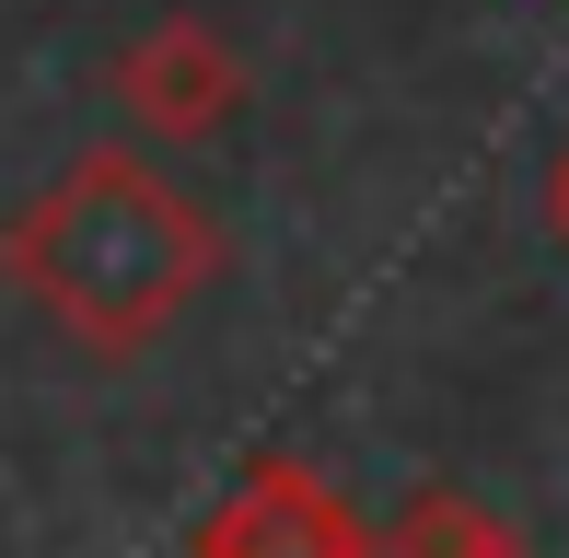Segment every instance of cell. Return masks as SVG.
<instances>
[{"label":"cell","instance_id":"6da1fadb","mask_svg":"<svg viewBox=\"0 0 569 558\" xmlns=\"http://www.w3.org/2000/svg\"><path fill=\"white\" fill-rule=\"evenodd\" d=\"M0 279H12L70 349L140 361L221 279V221L198 210L163 163H140L128 140H93L0 221Z\"/></svg>","mask_w":569,"mask_h":558},{"label":"cell","instance_id":"7a4b0ae2","mask_svg":"<svg viewBox=\"0 0 569 558\" xmlns=\"http://www.w3.org/2000/svg\"><path fill=\"white\" fill-rule=\"evenodd\" d=\"M117 106H128L140 140H221L244 117V59L198 12H163L117 47Z\"/></svg>","mask_w":569,"mask_h":558},{"label":"cell","instance_id":"5b68a950","mask_svg":"<svg viewBox=\"0 0 569 558\" xmlns=\"http://www.w3.org/2000/svg\"><path fill=\"white\" fill-rule=\"evenodd\" d=\"M547 210H558V245H569V151H558V175H547Z\"/></svg>","mask_w":569,"mask_h":558},{"label":"cell","instance_id":"3957f363","mask_svg":"<svg viewBox=\"0 0 569 558\" xmlns=\"http://www.w3.org/2000/svg\"><path fill=\"white\" fill-rule=\"evenodd\" d=\"M198 558H383L372 524L349 512V489H326L291 454H256L232 477V500L198 524Z\"/></svg>","mask_w":569,"mask_h":558},{"label":"cell","instance_id":"277c9868","mask_svg":"<svg viewBox=\"0 0 569 558\" xmlns=\"http://www.w3.org/2000/svg\"><path fill=\"white\" fill-rule=\"evenodd\" d=\"M372 547H383V558H535L500 512H477L465 489H419V500H407V512L372 536Z\"/></svg>","mask_w":569,"mask_h":558}]
</instances>
